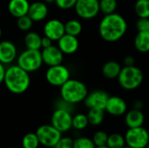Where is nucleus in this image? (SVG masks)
I'll list each match as a JSON object with an SVG mask.
<instances>
[{
    "label": "nucleus",
    "mask_w": 149,
    "mask_h": 148,
    "mask_svg": "<svg viewBox=\"0 0 149 148\" xmlns=\"http://www.w3.org/2000/svg\"><path fill=\"white\" fill-rule=\"evenodd\" d=\"M127 26L125 17L117 12H113L104 15L99 24V33L104 41L115 43L125 36Z\"/></svg>",
    "instance_id": "nucleus-1"
},
{
    "label": "nucleus",
    "mask_w": 149,
    "mask_h": 148,
    "mask_svg": "<svg viewBox=\"0 0 149 148\" xmlns=\"http://www.w3.org/2000/svg\"><path fill=\"white\" fill-rule=\"evenodd\" d=\"M3 84L10 92L13 94H22L30 87V73L17 65H10L5 70Z\"/></svg>",
    "instance_id": "nucleus-2"
},
{
    "label": "nucleus",
    "mask_w": 149,
    "mask_h": 148,
    "mask_svg": "<svg viewBox=\"0 0 149 148\" xmlns=\"http://www.w3.org/2000/svg\"><path fill=\"white\" fill-rule=\"evenodd\" d=\"M87 94V86L79 79H69L60 86V98L72 105L83 102Z\"/></svg>",
    "instance_id": "nucleus-3"
},
{
    "label": "nucleus",
    "mask_w": 149,
    "mask_h": 148,
    "mask_svg": "<svg viewBox=\"0 0 149 148\" xmlns=\"http://www.w3.org/2000/svg\"><path fill=\"white\" fill-rule=\"evenodd\" d=\"M117 79L121 88L126 91H134L142 85L144 81V73L142 70L136 65H124V67L121 68Z\"/></svg>",
    "instance_id": "nucleus-4"
},
{
    "label": "nucleus",
    "mask_w": 149,
    "mask_h": 148,
    "mask_svg": "<svg viewBox=\"0 0 149 148\" xmlns=\"http://www.w3.org/2000/svg\"><path fill=\"white\" fill-rule=\"evenodd\" d=\"M43 64L40 50L26 49L17 58V65L29 73L40 69Z\"/></svg>",
    "instance_id": "nucleus-5"
},
{
    "label": "nucleus",
    "mask_w": 149,
    "mask_h": 148,
    "mask_svg": "<svg viewBox=\"0 0 149 148\" xmlns=\"http://www.w3.org/2000/svg\"><path fill=\"white\" fill-rule=\"evenodd\" d=\"M125 140L126 145L131 148H145L149 143V132L143 126L128 128Z\"/></svg>",
    "instance_id": "nucleus-6"
},
{
    "label": "nucleus",
    "mask_w": 149,
    "mask_h": 148,
    "mask_svg": "<svg viewBox=\"0 0 149 148\" xmlns=\"http://www.w3.org/2000/svg\"><path fill=\"white\" fill-rule=\"evenodd\" d=\"M40 145L48 148H53L62 137V133L55 128L52 124L42 125L36 130Z\"/></svg>",
    "instance_id": "nucleus-7"
},
{
    "label": "nucleus",
    "mask_w": 149,
    "mask_h": 148,
    "mask_svg": "<svg viewBox=\"0 0 149 148\" xmlns=\"http://www.w3.org/2000/svg\"><path fill=\"white\" fill-rule=\"evenodd\" d=\"M69 79H71V72L62 64L49 66L45 72V79L52 86L60 87Z\"/></svg>",
    "instance_id": "nucleus-8"
},
{
    "label": "nucleus",
    "mask_w": 149,
    "mask_h": 148,
    "mask_svg": "<svg viewBox=\"0 0 149 148\" xmlns=\"http://www.w3.org/2000/svg\"><path fill=\"white\" fill-rule=\"evenodd\" d=\"M74 10L80 18L86 20L93 19L100 12V0H77Z\"/></svg>",
    "instance_id": "nucleus-9"
},
{
    "label": "nucleus",
    "mask_w": 149,
    "mask_h": 148,
    "mask_svg": "<svg viewBox=\"0 0 149 148\" xmlns=\"http://www.w3.org/2000/svg\"><path fill=\"white\" fill-rule=\"evenodd\" d=\"M51 124L62 133L70 131L72 128V113L64 109L56 108L52 113Z\"/></svg>",
    "instance_id": "nucleus-10"
},
{
    "label": "nucleus",
    "mask_w": 149,
    "mask_h": 148,
    "mask_svg": "<svg viewBox=\"0 0 149 148\" xmlns=\"http://www.w3.org/2000/svg\"><path fill=\"white\" fill-rule=\"evenodd\" d=\"M109 94L104 90H95L88 92L85 100L83 101L85 106L88 108H99L105 110L107 102L108 100Z\"/></svg>",
    "instance_id": "nucleus-11"
},
{
    "label": "nucleus",
    "mask_w": 149,
    "mask_h": 148,
    "mask_svg": "<svg viewBox=\"0 0 149 148\" xmlns=\"http://www.w3.org/2000/svg\"><path fill=\"white\" fill-rule=\"evenodd\" d=\"M65 34V24L59 19H50L44 25V35L52 41H58Z\"/></svg>",
    "instance_id": "nucleus-12"
},
{
    "label": "nucleus",
    "mask_w": 149,
    "mask_h": 148,
    "mask_svg": "<svg viewBox=\"0 0 149 148\" xmlns=\"http://www.w3.org/2000/svg\"><path fill=\"white\" fill-rule=\"evenodd\" d=\"M105 112L112 116H122L127 112V104L121 97L109 96L105 107Z\"/></svg>",
    "instance_id": "nucleus-13"
},
{
    "label": "nucleus",
    "mask_w": 149,
    "mask_h": 148,
    "mask_svg": "<svg viewBox=\"0 0 149 148\" xmlns=\"http://www.w3.org/2000/svg\"><path fill=\"white\" fill-rule=\"evenodd\" d=\"M41 55L43 63L48 66L60 65L64 60V53L58 46H54L53 44L47 48H44L41 51Z\"/></svg>",
    "instance_id": "nucleus-14"
},
{
    "label": "nucleus",
    "mask_w": 149,
    "mask_h": 148,
    "mask_svg": "<svg viewBox=\"0 0 149 148\" xmlns=\"http://www.w3.org/2000/svg\"><path fill=\"white\" fill-rule=\"evenodd\" d=\"M17 58V50L14 43L9 40L0 41V62L10 65Z\"/></svg>",
    "instance_id": "nucleus-15"
},
{
    "label": "nucleus",
    "mask_w": 149,
    "mask_h": 148,
    "mask_svg": "<svg viewBox=\"0 0 149 148\" xmlns=\"http://www.w3.org/2000/svg\"><path fill=\"white\" fill-rule=\"evenodd\" d=\"M58 47L64 53V55H72L75 53L79 47L78 37L65 33L58 40Z\"/></svg>",
    "instance_id": "nucleus-16"
},
{
    "label": "nucleus",
    "mask_w": 149,
    "mask_h": 148,
    "mask_svg": "<svg viewBox=\"0 0 149 148\" xmlns=\"http://www.w3.org/2000/svg\"><path fill=\"white\" fill-rule=\"evenodd\" d=\"M49 10L47 3L41 1H36L32 3H30L28 16L32 19L33 22H39L44 20L48 15Z\"/></svg>",
    "instance_id": "nucleus-17"
},
{
    "label": "nucleus",
    "mask_w": 149,
    "mask_h": 148,
    "mask_svg": "<svg viewBox=\"0 0 149 148\" xmlns=\"http://www.w3.org/2000/svg\"><path fill=\"white\" fill-rule=\"evenodd\" d=\"M145 122V115L142 110L131 109L125 113V124L128 128L143 126Z\"/></svg>",
    "instance_id": "nucleus-18"
},
{
    "label": "nucleus",
    "mask_w": 149,
    "mask_h": 148,
    "mask_svg": "<svg viewBox=\"0 0 149 148\" xmlns=\"http://www.w3.org/2000/svg\"><path fill=\"white\" fill-rule=\"evenodd\" d=\"M7 7L10 14L17 18L28 14L30 3L28 0H10Z\"/></svg>",
    "instance_id": "nucleus-19"
},
{
    "label": "nucleus",
    "mask_w": 149,
    "mask_h": 148,
    "mask_svg": "<svg viewBox=\"0 0 149 148\" xmlns=\"http://www.w3.org/2000/svg\"><path fill=\"white\" fill-rule=\"evenodd\" d=\"M121 65L114 60H110L106 62L102 66V74L105 78L108 79H117L120 71H121Z\"/></svg>",
    "instance_id": "nucleus-20"
},
{
    "label": "nucleus",
    "mask_w": 149,
    "mask_h": 148,
    "mask_svg": "<svg viewBox=\"0 0 149 148\" xmlns=\"http://www.w3.org/2000/svg\"><path fill=\"white\" fill-rule=\"evenodd\" d=\"M134 44L135 49L141 53L149 52V31H138L135 35Z\"/></svg>",
    "instance_id": "nucleus-21"
},
{
    "label": "nucleus",
    "mask_w": 149,
    "mask_h": 148,
    "mask_svg": "<svg viewBox=\"0 0 149 148\" xmlns=\"http://www.w3.org/2000/svg\"><path fill=\"white\" fill-rule=\"evenodd\" d=\"M42 37L34 31H27L24 37V44L26 49L31 50H40Z\"/></svg>",
    "instance_id": "nucleus-22"
},
{
    "label": "nucleus",
    "mask_w": 149,
    "mask_h": 148,
    "mask_svg": "<svg viewBox=\"0 0 149 148\" xmlns=\"http://www.w3.org/2000/svg\"><path fill=\"white\" fill-rule=\"evenodd\" d=\"M87 119L89 125L98 126L102 124L105 119V110L99 108H91L87 113Z\"/></svg>",
    "instance_id": "nucleus-23"
},
{
    "label": "nucleus",
    "mask_w": 149,
    "mask_h": 148,
    "mask_svg": "<svg viewBox=\"0 0 149 148\" xmlns=\"http://www.w3.org/2000/svg\"><path fill=\"white\" fill-rule=\"evenodd\" d=\"M83 30L82 24L77 19H70L65 23V31L66 34L78 37Z\"/></svg>",
    "instance_id": "nucleus-24"
},
{
    "label": "nucleus",
    "mask_w": 149,
    "mask_h": 148,
    "mask_svg": "<svg viewBox=\"0 0 149 148\" xmlns=\"http://www.w3.org/2000/svg\"><path fill=\"white\" fill-rule=\"evenodd\" d=\"M107 146L109 148H122L126 146L125 136L120 133H114L108 135Z\"/></svg>",
    "instance_id": "nucleus-25"
},
{
    "label": "nucleus",
    "mask_w": 149,
    "mask_h": 148,
    "mask_svg": "<svg viewBox=\"0 0 149 148\" xmlns=\"http://www.w3.org/2000/svg\"><path fill=\"white\" fill-rule=\"evenodd\" d=\"M89 125L87 115L84 113H77L72 116V128L77 131L86 129Z\"/></svg>",
    "instance_id": "nucleus-26"
},
{
    "label": "nucleus",
    "mask_w": 149,
    "mask_h": 148,
    "mask_svg": "<svg viewBox=\"0 0 149 148\" xmlns=\"http://www.w3.org/2000/svg\"><path fill=\"white\" fill-rule=\"evenodd\" d=\"M21 145L23 148H38L40 143L36 133H28L23 137Z\"/></svg>",
    "instance_id": "nucleus-27"
},
{
    "label": "nucleus",
    "mask_w": 149,
    "mask_h": 148,
    "mask_svg": "<svg viewBox=\"0 0 149 148\" xmlns=\"http://www.w3.org/2000/svg\"><path fill=\"white\" fill-rule=\"evenodd\" d=\"M134 12L138 17H149V0H137Z\"/></svg>",
    "instance_id": "nucleus-28"
},
{
    "label": "nucleus",
    "mask_w": 149,
    "mask_h": 148,
    "mask_svg": "<svg viewBox=\"0 0 149 148\" xmlns=\"http://www.w3.org/2000/svg\"><path fill=\"white\" fill-rule=\"evenodd\" d=\"M118 7L117 0H100V10L104 15L111 14L116 11Z\"/></svg>",
    "instance_id": "nucleus-29"
},
{
    "label": "nucleus",
    "mask_w": 149,
    "mask_h": 148,
    "mask_svg": "<svg viewBox=\"0 0 149 148\" xmlns=\"http://www.w3.org/2000/svg\"><path fill=\"white\" fill-rule=\"evenodd\" d=\"M95 145L92 139L85 136H79L73 140L72 148H95Z\"/></svg>",
    "instance_id": "nucleus-30"
},
{
    "label": "nucleus",
    "mask_w": 149,
    "mask_h": 148,
    "mask_svg": "<svg viewBox=\"0 0 149 148\" xmlns=\"http://www.w3.org/2000/svg\"><path fill=\"white\" fill-rule=\"evenodd\" d=\"M17 25L20 31L27 32L30 31V30L31 29L33 25V21L28 15H24L17 18Z\"/></svg>",
    "instance_id": "nucleus-31"
},
{
    "label": "nucleus",
    "mask_w": 149,
    "mask_h": 148,
    "mask_svg": "<svg viewBox=\"0 0 149 148\" xmlns=\"http://www.w3.org/2000/svg\"><path fill=\"white\" fill-rule=\"evenodd\" d=\"M107 139H108V134L104 131H97L92 138L95 147L107 146Z\"/></svg>",
    "instance_id": "nucleus-32"
},
{
    "label": "nucleus",
    "mask_w": 149,
    "mask_h": 148,
    "mask_svg": "<svg viewBox=\"0 0 149 148\" xmlns=\"http://www.w3.org/2000/svg\"><path fill=\"white\" fill-rule=\"evenodd\" d=\"M135 28L137 31H149V17H138L135 23Z\"/></svg>",
    "instance_id": "nucleus-33"
},
{
    "label": "nucleus",
    "mask_w": 149,
    "mask_h": 148,
    "mask_svg": "<svg viewBox=\"0 0 149 148\" xmlns=\"http://www.w3.org/2000/svg\"><path fill=\"white\" fill-rule=\"evenodd\" d=\"M73 139L70 137H61L53 148H72Z\"/></svg>",
    "instance_id": "nucleus-34"
},
{
    "label": "nucleus",
    "mask_w": 149,
    "mask_h": 148,
    "mask_svg": "<svg viewBox=\"0 0 149 148\" xmlns=\"http://www.w3.org/2000/svg\"><path fill=\"white\" fill-rule=\"evenodd\" d=\"M77 0H55L56 5L61 10H70L74 8Z\"/></svg>",
    "instance_id": "nucleus-35"
},
{
    "label": "nucleus",
    "mask_w": 149,
    "mask_h": 148,
    "mask_svg": "<svg viewBox=\"0 0 149 148\" xmlns=\"http://www.w3.org/2000/svg\"><path fill=\"white\" fill-rule=\"evenodd\" d=\"M74 106L65 100H64L63 99H59V100H58L57 102V108H60V109H64L66 110L70 113H72L74 111Z\"/></svg>",
    "instance_id": "nucleus-36"
},
{
    "label": "nucleus",
    "mask_w": 149,
    "mask_h": 148,
    "mask_svg": "<svg viewBox=\"0 0 149 148\" xmlns=\"http://www.w3.org/2000/svg\"><path fill=\"white\" fill-rule=\"evenodd\" d=\"M123 63H124V65L125 66L135 65V58L133 56H131V55H127L123 59Z\"/></svg>",
    "instance_id": "nucleus-37"
},
{
    "label": "nucleus",
    "mask_w": 149,
    "mask_h": 148,
    "mask_svg": "<svg viewBox=\"0 0 149 148\" xmlns=\"http://www.w3.org/2000/svg\"><path fill=\"white\" fill-rule=\"evenodd\" d=\"M52 42L53 41L52 39H50L49 38L44 36V37H42V39H41V47L43 49L44 48H47V47L52 45Z\"/></svg>",
    "instance_id": "nucleus-38"
},
{
    "label": "nucleus",
    "mask_w": 149,
    "mask_h": 148,
    "mask_svg": "<svg viewBox=\"0 0 149 148\" xmlns=\"http://www.w3.org/2000/svg\"><path fill=\"white\" fill-rule=\"evenodd\" d=\"M5 66L3 64H2L0 62V85L2 83H3V79H4V75H5Z\"/></svg>",
    "instance_id": "nucleus-39"
},
{
    "label": "nucleus",
    "mask_w": 149,
    "mask_h": 148,
    "mask_svg": "<svg viewBox=\"0 0 149 148\" xmlns=\"http://www.w3.org/2000/svg\"><path fill=\"white\" fill-rule=\"evenodd\" d=\"M143 107H144V103H143V101H141V100H135L134 102V105H133V108H134V109H138V110H142L143 109Z\"/></svg>",
    "instance_id": "nucleus-40"
},
{
    "label": "nucleus",
    "mask_w": 149,
    "mask_h": 148,
    "mask_svg": "<svg viewBox=\"0 0 149 148\" xmlns=\"http://www.w3.org/2000/svg\"><path fill=\"white\" fill-rule=\"evenodd\" d=\"M44 2L45 3H55V0H44Z\"/></svg>",
    "instance_id": "nucleus-41"
},
{
    "label": "nucleus",
    "mask_w": 149,
    "mask_h": 148,
    "mask_svg": "<svg viewBox=\"0 0 149 148\" xmlns=\"http://www.w3.org/2000/svg\"><path fill=\"white\" fill-rule=\"evenodd\" d=\"M95 148H109L107 146H102V147H96Z\"/></svg>",
    "instance_id": "nucleus-42"
},
{
    "label": "nucleus",
    "mask_w": 149,
    "mask_h": 148,
    "mask_svg": "<svg viewBox=\"0 0 149 148\" xmlns=\"http://www.w3.org/2000/svg\"><path fill=\"white\" fill-rule=\"evenodd\" d=\"M2 37V29H1V27H0V38Z\"/></svg>",
    "instance_id": "nucleus-43"
},
{
    "label": "nucleus",
    "mask_w": 149,
    "mask_h": 148,
    "mask_svg": "<svg viewBox=\"0 0 149 148\" xmlns=\"http://www.w3.org/2000/svg\"><path fill=\"white\" fill-rule=\"evenodd\" d=\"M122 148H131V147H128V146H127V145H126V146H125V147H122Z\"/></svg>",
    "instance_id": "nucleus-44"
},
{
    "label": "nucleus",
    "mask_w": 149,
    "mask_h": 148,
    "mask_svg": "<svg viewBox=\"0 0 149 148\" xmlns=\"http://www.w3.org/2000/svg\"><path fill=\"white\" fill-rule=\"evenodd\" d=\"M145 148H149V143H148V146H147Z\"/></svg>",
    "instance_id": "nucleus-45"
},
{
    "label": "nucleus",
    "mask_w": 149,
    "mask_h": 148,
    "mask_svg": "<svg viewBox=\"0 0 149 148\" xmlns=\"http://www.w3.org/2000/svg\"><path fill=\"white\" fill-rule=\"evenodd\" d=\"M10 148H18V147H10Z\"/></svg>",
    "instance_id": "nucleus-46"
}]
</instances>
